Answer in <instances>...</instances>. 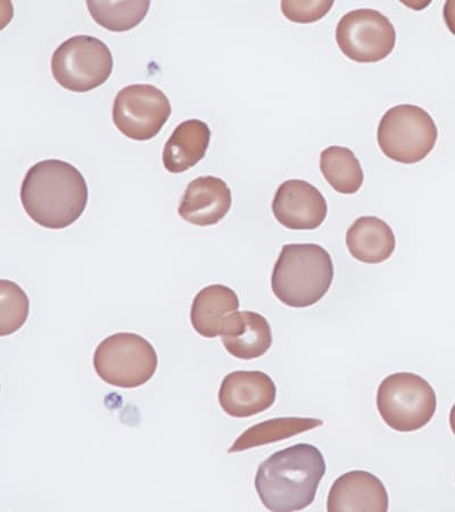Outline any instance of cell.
Here are the masks:
<instances>
[{"instance_id": "13", "label": "cell", "mask_w": 455, "mask_h": 512, "mask_svg": "<svg viewBox=\"0 0 455 512\" xmlns=\"http://www.w3.org/2000/svg\"><path fill=\"white\" fill-rule=\"evenodd\" d=\"M390 499L379 478L364 470H353L338 477L330 489L327 510L387 511Z\"/></svg>"}, {"instance_id": "20", "label": "cell", "mask_w": 455, "mask_h": 512, "mask_svg": "<svg viewBox=\"0 0 455 512\" xmlns=\"http://www.w3.org/2000/svg\"><path fill=\"white\" fill-rule=\"evenodd\" d=\"M91 18L106 30L126 32L135 29L146 18L151 2H96L88 0Z\"/></svg>"}, {"instance_id": "1", "label": "cell", "mask_w": 455, "mask_h": 512, "mask_svg": "<svg viewBox=\"0 0 455 512\" xmlns=\"http://www.w3.org/2000/svg\"><path fill=\"white\" fill-rule=\"evenodd\" d=\"M88 196L85 177L62 160L32 165L21 186L24 211L37 225L52 230L73 225L84 214Z\"/></svg>"}, {"instance_id": "22", "label": "cell", "mask_w": 455, "mask_h": 512, "mask_svg": "<svg viewBox=\"0 0 455 512\" xmlns=\"http://www.w3.org/2000/svg\"><path fill=\"white\" fill-rule=\"evenodd\" d=\"M334 2H281V11L289 21L314 23L324 19Z\"/></svg>"}, {"instance_id": "17", "label": "cell", "mask_w": 455, "mask_h": 512, "mask_svg": "<svg viewBox=\"0 0 455 512\" xmlns=\"http://www.w3.org/2000/svg\"><path fill=\"white\" fill-rule=\"evenodd\" d=\"M346 245L354 259L377 264L391 258L396 239L392 228L384 220L361 217L347 230Z\"/></svg>"}, {"instance_id": "7", "label": "cell", "mask_w": 455, "mask_h": 512, "mask_svg": "<svg viewBox=\"0 0 455 512\" xmlns=\"http://www.w3.org/2000/svg\"><path fill=\"white\" fill-rule=\"evenodd\" d=\"M51 66L57 84L73 93H87L109 80L113 56L102 40L79 35L56 48Z\"/></svg>"}, {"instance_id": "16", "label": "cell", "mask_w": 455, "mask_h": 512, "mask_svg": "<svg viewBox=\"0 0 455 512\" xmlns=\"http://www.w3.org/2000/svg\"><path fill=\"white\" fill-rule=\"evenodd\" d=\"M239 305L234 289L223 285L205 287L195 296L190 322L198 335L218 337L229 316L238 311Z\"/></svg>"}, {"instance_id": "6", "label": "cell", "mask_w": 455, "mask_h": 512, "mask_svg": "<svg viewBox=\"0 0 455 512\" xmlns=\"http://www.w3.org/2000/svg\"><path fill=\"white\" fill-rule=\"evenodd\" d=\"M159 359L153 345L134 333L114 334L97 346L94 368L106 384L137 388L150 382Z\"/></svg>"}, {"instance_id": "14", "label": "cell", "mask_w": 455, "mask_h": 512, "mask_svg": "<svg viewBox=\"0 0 455 512\" xmlns=\"http://www.w3.org/2000/svg\"><path fill=\"white\" fill-rule=\"evenodd\" d=\"M220 336L227 352L241 360L261 358L272 345L269 321L252 311H237L229 316Z\"/></svg>"}, {"instance_id": "15", "label": "cell", "mask_w": 455, "mask_h": 512, "mask_svg": "<svg viewBox=\"0 0 455 512\" xmlns=\"http://www.w3.org/2000/svg\"><path fill=\"white\" fill-rule=\"evenodd\" d=\"M211 142L208 123L192 119L180 123L164 146L162 161L170 173H182L204 159Z\"/></svg>"}, {"instance_id": "10", "label": "cell", "mask_w": 455, "mask_h": 512, "mask_svg": "<svg viewBox=\"0 0 455 512\" xmlns=\"http://www.w3.org/2000/svg\"><path fill=\"white\" fill-rule=\"evenodd\" d=\"M272 212L287 229L314 230L324 224L328 205L317 187L305 180L292 179L279 186Z\"/></svg>"}, {"instance_id": "19", "label": "cell", "mask_w": 455, "mask_h": 512, "mask_svg": "<svg viewBox=\"0 0 455 512\" xmlns=\"http://www.w3.org/2000/svg\"><path fill=\"white\" fill-rule=\"evenodd\" d=\"M322 175L339 194L358 193L363 185L364 175L361 164L349 148L330 146L321 153Z\"/></svg>"}, {"instance_id": "24", "label": "cell", "mask_w": 455, "mask_h": 512, "mask_svg": "<svg viewBox=\"0 0 455 512\" xmlns=\"http://www.w3.org/2000/svg\"><path fill=\"white\" fill-rule=\"evenodd\" d=\"M450 426L453 434L455 435V404L450 412Z\"/></svg>"}, {"instance_id": "5", "label": "cell", "mask_w": 455, "mask_h": 512, "mask_svg": "<svg viewBox=\"0 0 455 512\" xmlns=\"http://www.w3.org/2000/svg\"><path fill=\"white\" fill-rule=\"evenodd\" d=\"M438 138L436 123L417 105L392 107L380 120L377 139L380 150L395 162L415 164L434 150Z\"/></svg>"}, {"instance_id": "23", "label": "cell", "mask_w": 455, "mask_h": 512, "mask_svg": "<svg viewBox=\"0 0 455 512\" xmlns=\"http://www.w3.org/2000/svg\"><path fill=\"white\" fill-rule=\"evenodd\" d=\"M443 18L446 24V27L453 33L455 36V0H450V2H446L444 5Z\"/></svg>"}, {"instance_id": "18", "label": "cell", "mask_w": 455, "mask_h": 512, "mask_svg": "<svg viewBox=\"0 0 455 512\" xmlns=\"http://www.w3.org/2000/svg\"><path fill=\"white\" fill-rule=\"evenodd\" d=\"M324 425V421L312 418L286 417L264 421L248 428L238 437L229 453L243 452L263 445L291 439Z\"/></svg>"}, {"instance_id": "9", "label": "cell", "mask_w": 455, "mask_h": 512, "mask_svg": "<svg viewBox=\"0 0 455 512\" xmlns=\"http://www.w3.org/2000/svg\"><path fill=\"white\" fill-rule=\"evenodd\" d=\"M339 49L358 63H377L393 52L396 31L386 16L370 8L346 13L336 28Z\"/></svg>"}, {"instance_id": "21", "label": "cell", "mask_w": 455, "mask_h": 512, "mask_svg": "<svg viewBox=\"0 0 455 512\" xmlns=\"http://www.w3.org/2000/svg\"><path fill=\"white\" fill-rule=\"evenodd\" d=\"M29 310V297L23 289L11 280H0V336L18 332L26 324Z\"/></svg>"}, {"instance_id": "2", "label": "cell", "mask_w": 455, "mask_h": 512, "mask_svg": "<svg viewBox=\"0 0 455 512\" xmlns=\"http://www.w3.org/2000/svg\"><path fill=\"white\" fill-rule=\"evenodd\" d=\"M326 461L314 445L300 443L273 453L255 476V489L270 511H301L312 505L326 475Z\"/></svg>"}, {"instance_id": "11", "label": "cell", "mask_w": 455, "mask_h": 512, "mask_svg": "<svg viewBox=\"0 0 455 512\" xmlns=\"http://www.w3.org/2000/svg\"><path fill=\"white\" fill-rule=\"evenodd\" d=\"M276 398V384L262 371H234L223 378L219 391L222 410L234 418L262 414L273 406Z\"/></svg>"}, {"instance_id": "4", "label": "cell", "mask_w": 455, "mask_h": 512, "mask_svg": "<svg viewBox=\"0 0 455 512\" xmlns=\"http://www.w3.org/2000/svg\"><path fill=\"white\" fill-rule=\"evenodd\" d=\"M377 408L380 417L394 431L416 432L433 419L436 393L423 377L411 373L393 374L379 385Z\"/></svg>"}, {"instance_id": "8", "label": "cell", "mask_w": 455, "mask_h": 512, "mask_svg": "<svg viewBox=\"0 0 455 512\" xmlns=\"http://www.w3.org/2000/svg\"><path fill=\"white\" fill-rule=\"evenodd\" d=\"M171 113L169 98L161 89L152 85H131L115 96L112 117L121 134L146 142L160 134Z\"/></svg>"}, {"instance_id": "3", "label": "cell", "mask_w": 455, "mask_h": 512, "mask_svg": "<svg viewBox=\"0 0 455 512\" xmlns=\"http://www.w3.org/2000/svg\"><path fill=\"white\" fill-rule=\"evenodd\" d=\"M335 276L332 256L317 244H288L273 268L271 287L287 307L317 304L328 293Z\"/></svg>"}, {"instance_id": "12", "label": "cell", "mask_w": 455, "mask_h": 512, "mask_svg": "<svg viewBox=\"0 0 455 512\" xmlns=\"http://www.w3.org/2000/svg\"><path fill=\"white\" fill-rule=\"evenodd\" d=\"M233 204L226 181L213 176L198 177L189 183L179 204V217L189 224L208 227L219 224Z\"/></svg>"}]
</instances>
